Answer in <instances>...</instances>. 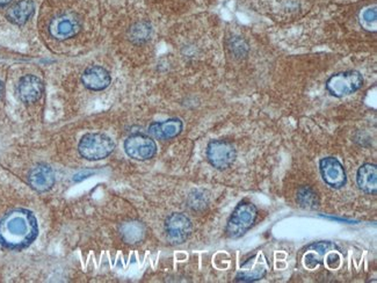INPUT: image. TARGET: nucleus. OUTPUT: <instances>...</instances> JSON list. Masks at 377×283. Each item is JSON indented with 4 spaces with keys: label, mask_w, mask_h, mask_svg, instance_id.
I'll return each instance as SVG.
<instances>
[{
    "label": "nucleus",
    "mask_w": 377,
    "mask_h": 283,
    "mask_svg": "<svg viewBox=\"0 0 377 283\" xmlns=\"http://www.w3.org/2000/svg\"><path fill=\"white\" fill-rule=\"evenodd\" d=\"M38 222L26 209H14L0 221V244L8 249H23L38 236Z\"/></svg>",
    "instance_id": "obj_1"
},
{
    "label": "nucleus",
    "mask_w": 377,
    "mask_h": 283,
    "mask_svg": "<svg viewBox=\"0 0 377 283\" xmlns=\"http://www.w3.org/2000/svg\"><path fill=\"white\" fill-rule=\"evenodd\" d=\"M258 219V209L254 204L243 201L234 208L232 215L226 224V236L229 238L241 237L253 227Z\"/></svg>",
    "instance_id": "obj_2"
},
{
    "label": "nucleus",
    "mask_w": 377,
    "mask_h": 283,
    "mask_svg": "<svg viewBox=\"0 0 377 283\" xmlns=\"http://www.w3.org/2000/svg\"><path fill=\"white\" fill-rule=\"evenodd\" d=\"M114 149H115L114 140L105 134H99V132L86 134L85 136L82 137L78 144L80 155L92 162L107 158L114 151Z\"/></svg>",
    "instance_id": "obj_3"
},
{
    "label": "nucleus",
    "mask_w": 377,
    "mask_h": 283,
    "mask_svg": "<svg viewBox=\"0 0 377 283\" xmlns=\"http://www.w3.org/2000/svg\"><path fill=\"white\" fill-rule=\"evenodd\" d=\"M363 86V77L355 70L340 72L328 78L326 90L337 98H343L353 95Z\"/></svg>",
    "instance_id": "obj_4"
},
{
    "label": "nucleus",
    "mask_w": 377,
    "mask_h": 283,
    "mask_svg": "<svg viewBox=\"0 0 377 283\" xmlns=\"http://www.w3.org/2000/svg\"><path fill=\"white\" fill-rule=\"evenodd\" d=\"M208 162L217 170H226L237 158V151L228 140H211L207 147Z\"/></svg>",
    "instance_id": "obj_5"
},
{
    "label": "nucleus",
    "mask_w": 377,
    "mask_h": 283,
    "mask_svg": "<svg viewBox=\"0 0 377 283\" xmlns=\"http://www.w3.org/2000/svg\"><path fill=\"white\" fill-rule=\"evenodd\" d=\"M125 151L135 160H149L157 153V144L151 137L143 134H134L125 142Z\"/></svg>",
    "instance_id": "obj_6"
},
{
    "label": "nucleus",
    "mask_w": 377,
    "mask_h": 283,
    "mask_svg": "<svg viewBox=\"0 0 377 283\" xmlns=\"http://www.w3.org/2000/svg\"><path fill=\"white\" fill-rule=\"evenodd\" d=\"M82 29L80 16L75 13H64L50 21L49 33L53 38L64 41L73 38Z\"/></svg>",
    "instance_id": "obj_7"
},
{
    "label": "nucleus",
    "mask_w": 377,
    "mask_h": 283,
    "mask_svg": "<svg viewBox=\"0 0 377 283\" xmlns=\"http://www.w3.org/2000/svg\"><path fill=\"white\" fill-rule=\"evenodd\" d=\"M193 224L184 214L174 212L165 221V234L172 244H182L192 234Z\"/></svg>",
    "instance_id": "obj_8"
},
{
    "label": "nucleus",
    "mask_w": 377,
    "mask_h": 283,
    "mask_svg": "<svg viewBox=\"0 0 377 283\" xmlns=\"http://www.w3.org/2000/svg\"><path fill=\"white\" fill-rule=\"evenodd\" d=\"M321 177L326 185L340 189L346 185L347 177L343 164L335 157H326L319 162Z\"/></svg>",
    "instance_id": "obj_9"
},
{
    "label": "nucleus",
    "mask_w": 377,
    "mask_h": 283,
    "mask_svg": "<svg viewBox=\"0 0 377 283\" xmlns=\"http://www.w3.org/2000/svg\"><path fill=\"white\" fill-rule=\"evenodd\" d=\"M45 85L38 77L27 75L20 79L16 86V93L23 103H34L41 98Z\"/></svg>",
    "instance_id": "obj_10"
},
{
    "label": "nucleus",
    "mask_w": 377,
    "mask_h": 283,
    "mask_svg": "<svg viewBox=\"0 0 377 283\" xmlns=\"http://www.w3.org/2000/svg\"><path fill=\"white\" fill-rule=\"evenodd\" d=\"M110 72L99 65L87 68L82 75V83L90 91H102L110 86Z\"/></svg>",
    "instance_id": "obj_11"
},
{
    "label": "nucleus",
    "mask_w": 377,
    "mask_h": 283,
    "mask_svg": "<svg viewBox=\"0 0 377 283\" xmlns=\"http://www.w3.org/2000/svg\"><path fill=\"white\" fill-rule=\"evenodd\" d=\"M28 182L35 190L40 193L48 192L55 185V174L51 167L40 164L30 170Z\"/></svg>",
    "instance_id": "obj_12"
},
{
    "label": "nucleus",
    "mask_w": 377,
    "mask_h": 283,
    "mask_svg": "<svg viewBox=\"0 0 377 283\" xmlns=\"http://www.w3.org/2000/svg\"><path fill=\"white\" fill-rule=\"evenodd\" d=\"M184 129L180 119H170L164 122H154L149 127V134L157 140H169L179 136Z\"/></svg>",
    "instance_id": "obj_13"
},
{
    "label": "nucleus",
    "mask_w": 377,
    "mask_h": 283,
    "mask_svg": "<svg viewBox=\"0 0 377 283\" xmlns=\"http://www.w3.org/2000/svg\"><path fill=\"white\" fill-rule=\"evenodd\" d=\"M35 5L32 0H19L6 12L8 19L14 25H25L33 16Z\"/></svg>",
    "instance_id": "obj_14"
},
{
    "label": "nucleus",
    "mask_w": 377,
    "mask_h": 283,
    "mask_svg": "<svg viewBox=\"0 0 377 283\" xmlns=\"http://www.w3.org/2000/svg\"><path fill=\"white\" fill-rule=\"evenodd\" d=\"M356 182L358 188L367 194H376L377 192V167L375 164H363L356 174Z\"/></svg>",
    "instance_id": "obj_15"
},
{
    "label": "nucleus",
    "mask_w": 377,
    "mask_h": 283,
    "mask_svg": "<svg viewBox=\"0 0 377 283\" xmlns=\"http://www.w3.org/2000/svg\"><path fill=\"white\" fill-rule=\"evenodd\" d=\"M121 236L123 241L128 244H137L142 242L145 237L147 229L144 227L143 223L137 222V221H129L121 225Z\"/></svg>",
    "instance_id": "obj_16"
},
{
    "label": "nucleus",
    "mask_w": 377,
    "mask_h": 283,
    "mask_svg": "<svg viewBox=\"0 0 377 283\" xmlns=\"http://www.w3.org/2000/svg\"><path fill=\"white\" fill-rule=\"evenodd\" d=\"M331 243L321 242L310 246L309 253L304 257V264L310 269L317 267L321 262V257L331 247Z\"/></svg>",
    "instance_id": "obj_17"
},
{
    "label": "nucleus",
    "mask_w": 377,
    "mask_h": 283,
    "mask_svg": "<svg viewBox=\"0 0 377 283\" xmlns=\"http://www.w3.org/2000/svg\"><path fill=\"white\" fill-rule=\"evenodd\" d=\"M297 201L303 208H315L319 204L317 193L310 187H301L297 192Z\"/></svg>",
    "instance_id": "obj_18"
},
{
    "label": "nucleus",
    "mask_w": 377,
    "mask_h": 283,
    "mask_svg": "<svg viewBox=\"0 0 377 283\" xmlns=\"http://www.w3.org/2000/svg\"><path fill=\"white\" fill-rule=\"evenodd\" d=\"M151 28L147 23H138L130 29V38L132 41L141 43L150 38Z\"/></svg>",
    "instance_id": "obj_19"
},
{
    "label": "nucleus",
    "mask_w": 377,
    "mask_h": 283,
    "mask_svg": "<svg viewBox=\"0 0 377 283\" xmlns=\"http://www.w3.org/2000/svg\"><path fill=\"white\" fill-rule=\"evenodd\" d=\"M266 275V268L264 266H259L256 269H253L252 272H241L236 276V282H254L259 281Z\"/></svg>",
    "instance_id": "obj_20"
},
{
    "label": "nucleus",
    "mask_w": 377,
    "mask_h": 283,
    "mask_svg": "<svg viewBox=\"0 0 377 283\" xmlns=\"http://www.w3.org/2000/svg\"><path fill=\"white\" fill-rule=\"evenodd\" d=\"M376 10L368 8L361 14V25L367 31H376Z\"/></svg>",
    "instance_id": "obj_21"
},
{
    "label": "nucleus",
    "mask_w": 377,
    "mask_h": 283,
    "mask_svg": "<svg viewBox=\"0 0 377 283\" xmlns=\"http://www.w3.org/2000/svg\"><path fill=\"white\" fill-rule=\"evenodd\" d=\"M12 0H0V6H5V5L10 4Z\"/></svg>",
    "instance_id": "obj_22"
},
{
    "label": "nucleus",
    "mask_w": 377,
    "mask_h": 283,
    "mask_svg": "<svg viewBox=\"0 0 377 283\" xmlns=\"http://www.w3.org/2000/svg\"><path fill=\"white\" fill-rule=\"evenodd\" d=\"M3 93H4V84L0 82V98L3 97Z\"/></svg>",
    "instance_id": "obj_23"
}]
</instances>
